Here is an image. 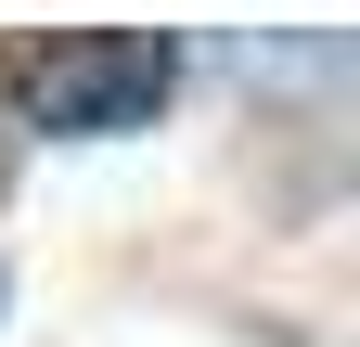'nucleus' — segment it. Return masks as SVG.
<instances>
[{
    "instance_id": "f257e3e1",
    "label": "nucleus",
    "mask_w": 360,
    "mask_h": 347,
    "mask_svg": "<svg viewBox=\"0 0 360 347\" xmlns=\"http://www.w3.org/2000/svg\"><path fill=\"white\" fill-rule=\"evenodd\" d=\"M180 91L167 26H13L0 39V129L26 142H129Z\"/></svg>"
},
{
    "instance_id": "f03ea898",
    "label": "nucleus",
    "mask_w": 360,
    "mask_h": 347,
    "mask_svg": "<svg viewBox=\"0 0 360 347\" xmlns=\"http://www.w3.org/2000/svg\"><path fill=\"white\" fill-rule=\"evenodd\" d=\"M0 309H13V270H0Z\"/></svg>"
}]
</instances>
